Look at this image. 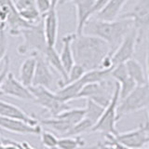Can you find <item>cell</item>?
<instances>
[{
  "label": "cell",
  "mask_w": 149,
  "mask_h": 149,
  "mask_svg": "<svg viewBox=\"0 0 149 149\" xmlns=\"http://www.w3.org/2000/svg\"><path fill=\"white\" fill-rule=\"evenodd\" d=\"M41 143L44 147L48 149H58L59 139L54 135V133L48 132V130H42L40 134Z\"/></svg>",
  "instance_id": "f546056e"
},
{
  "label": "cell",
  "mask_w": 149,
  "mask_h": 149,
  "mask_svg": "<svg viewBox=\"0 0 149 149\" xmlns=\"http://www.w3.org/2000/svg\"><path fill=\"white\" fill-rule=\"evenodd\" d=\"M37 59L35 53H31L28 58L22 62L20 71H19V79L27 87L33 85V80L36 74Z\"/></svg>",
  "instance_id": "7402d4cb"
},
{
  "label": "cell",
  "mask_w": 149,
  "mask_h": 149,
  "mask_svg": "<svg viewBox=\"0 0 149 149\" xmlns=\"http://www.w3.org/2000/svg\"><path fill=\"white\" fill-rule=\"evenodd\" d=\"M39 123L51 129L56 132L63 135V136H66L69 130L74 127L73 124H71L69 121L60 116H54L49 118L39 119Z\"/></svg>",
  "instance_id": "cb8c5ba5"
},
{
  "label": "cell",
  "mask_w": 149,
  "mask_h": 149,
  "mask_svg": "<svg viewBox=\"0 0 149 149\" xmlns=\"http://www.w3.org/2000/svg\"><path fill=\"white\" fill-rule=\"evenodd\" d=\"M120 101V85L116 81V88L114 95L110 104L105 107L104 114L98 122L93 126L91 132H100L104 136L107 135L118 134V130L116 128V124L118 121V106Z\"/></svg>",
  "instance_id": "277c9868"
},
{
  "label": "cell",
  "mask_w": 149,
  "mask_h": 149,
  "mask_svg": "<svg viewBox=\"0 0 149 149\" xmlns=\"http://www.w3.org/2000/svg\"><path fill=\"white\" fill-rule=\"evenodd\" d=\"M114 136V135H113ZM114 138L120 143L132 149H140L149 144V120L137 129L119 133Z\"/></svg>",
  "instance_id": "ba28073f"
},
{
  "label": "cell",
  "mask_w": 149,
  "mask_h": 149,
  "mask_svg": "<svg viewBox=\"0 0 149 149\" xmlns=\"http://www.w3.org/2000/svg\"><path fill=\"white\" fill-rule=\"evenodd\" d=\"M0 93L1 95L35 102V97L30 91V88L25 86L20 79H17L11 72L2 82H0Z\"/></svg>",
  "instance_id": "30bf717a"
},
{
  "label": "cell",
  "mask_w": 149,
  "mask_h": 149,
  "mask_svg": "<svg viewBox=\"0 0 149 149\" xmlns=\"http://www.w3.org/2000/svg\"><path fill=\"white\" fill-rule=\"evenodd\" d=\"M9 67H10V62H9V57L7 54L5 57L1 59V66H0V82H2L5 78L8 77L9 72Z\"/></svg>",
  "instance_id": "d6a6232c"
},
{
  "label": "cell",
  "mask_w": 149,
  "mask_h": 149,
  "mask_svg": "<svg viewBox=\"0 0 149 149\" xmlns=\"http://www.w3.org/2000/svg\"><path fill=\"white\" fill-rule=\"evenodd\" d=\"M97 0H74L73 1L77 9V34L82 35L87 22L93 17V8Z\"/></svg>",
  "instance_id": "9a60e30c"
},
{
  "label": "cell",
  "mask_w": 149,
  "mask_h": 149,
  "mask_svg": "<svg viewBox=\"0 0 149 149\" xmlns=\"http://www.w3.org/2000/svg\"><path fill=\"white\" fill-rule=\"evenodd\" d=\"M77 36V33H71V34L65 35L63 38V49L60 56L62 59L63 64L67 72L70 71V69L73 67V65L76 63L74 57V51H73V41Z\"/></svg>",
  "instance_id": "603a6c76"
},
{
  "label": "cell",
  "mask_w": 149,
  "mask_h": 149,
  "mask_svg": "<svg viewBox=\"0 0 149 149\" xmlns=\"http://www.w3.org/2000/svg\"><path fill=\"white\" fill-rule=\"evenodd\" d=\"M58 3H59V0H52V6L53 8H56L58 6Z\"/></svg>",
  "instance_id": "f35d334b"
},
{
  "label": "cell",
  "mask_w": 149,
  "mask_h": 149,
  "mask_svg": "<svg viewBox=\"0 0 149 149\" xmlns=\"http://www.w3.org/2000/svg\"><path fill=\"white\" fill-rule=\"evenodd\" d=\"M86 142L80 135L64 136L59 139L58 149H79L85 146Z\"/></svg>",
  "instance_id": "4316f807"
},
{
  "label": "cell",
  "mask_w": 149,
  "mask_h": 149,
  "mask_svg": "<svg viewBox=\"0 0 149 149\" xmlns=\"http://www.w3.org/2000/svg\"><path fill=\"white\" fill-rule=\"evenodd\" d=\"M133 22L130 19H122L116 21H102L92 17L84 27L83 34L95 36L108 43L111 52L118 48L130 29Z\"/></svg>",
  "instance_id": "7a4b0ae2"
},
{
  "label": "cell",
  "mask_w": 149,
  "mask_h": 149,
  "mask_svg": "<svg viewBox=\"0 0 149 149\" xmlns=\"http://www.w3.org/2000/svg\"><path fill=\"white\" fill-rule=\"evenodd\" d=\"M35 53L37 59L36 74L34 77L32 86H42L48 88H51L53 85L54 77L51 72L50 65L47 62L45 56L43 54L33 52Z\"/></svg>",
  "instance_id": "4fadbf2b"
},
{
  "label": "cell",
  "mask_w": 149,
  "mask_h": 149,
  "mask_svg": "<svg viewBox=\"0 0 149 149\" xmlns=\"http://www.w3.org/2000/svg\"><path fill=\"white\" fill-rule=\"evenodd\" d=\"M20 15L32 24L40 22L43 17L36 7V0H13Z\"/></svg>",
  "instance_id": "e0dca14e"
},
{
  "label": "cell",
  "mask_w": 149,
  "mask_h": 149,
  "mask_svg": "<svg viewBox=\"0 0 149 149\" xmlns=\"http://www.w3.org/2000/svg\"><path fill=\"white\" fill-rule=\"evenodd\" d=\"M44 56L47 60V62L49 63V64L50 65V66L53 69H55L56 71L61 74V77H62V79L58 82V86H59V88H61L62 86H63L67 81L68 72L65 70V68L63 66L60 54L57 52V50L55 49L54 47L49 46Z\"/></svg>",
  "instance_id": "44dd1931"
},
{
  "label": "cell",
  "mask_w": 149,
  "mask_h": 149,
  "mask_svg": "<svg viewBox=\"0 0 149 149\" xmlns=\"http://www.w3.org/2000/svg\"><path fill=\"white\" fill-rule=\"evenodd\" d=\"M125 64L126 67H127L130 77L136 82L137 85H143V84L147 83L146 74L144 73V70L142 66V64L137 60L132 58L129 60L128 62H126Z\"/></svg>",
  "instance_id": "d4e9b609"
},
{
  "label": "cell",
  "mask_w": 149,
  "mask_h": 149,
  "mask_svg": "<svg viewBox=\"0 0 149 149\" xmlns=\"http://www.w3.org/2000/svg\"><path fill=\"white\" fill-rule=\"evenodd\" d=\"M110 79V78H109ZM109 79H106L102 82L90 83L84 87L78 94V99H91L101 105L106 107L110 104L114 95L115 88H112V84Z\"/></svg>",
  "instance_id": "52a82bcc"
},
{
  "label": "cell",
  "mask_w": 149,
  "mask_h": 149,
  "mask_svg": "<svg viewBox=\"0 0 149 149\" xmlns=\"http://www.w3.org/2000/svg\"><path fill=\"white\" fill-rule=\"evenodd\" d=\"M111 77L120 85V100L127 97L137 86L136 82L130 77L125 63L116 65L111 72Z\"/></svg>",
  "instance_id": "5bb4252c"
},
{
  "label": "cell",
  "mask_w": 149,
  "mask_h": 149,
  "mask_svg": "<svg viewBox=\"0 0 149 149\" xmlns=\"http://www.w3.org/2000/svg\"><path fill=\"white\" fill-rule=\"evenodd\" d=\"M148 116H149V108H148Z\"/></svg>",
  "instance_id": "60d3db41"
},
{
  "label": "cell",
  "mask_w": 149,
  "mask_h": 149,
  "mask_svg": "<svg viewBox=\"0 0 149 149\" xmlns=\"http://www.w3.org/2000/svg\"><path fill=\"white\" fill-rule=\"evenodd\" d=\"M8 6H9V9H8V16L7 20L8 33L9 35H11L13 36H21V32L23 29L31 27L34 24L26 22L20 15L15 5H14L13 0H8Z\"/></svg>",
  "instance_id": "ac0fdd59"
},
{
  "label": "cell",
  "mask_w": 149,
  "mask_h": 149,
  "mask_svg": "<svg viewBox=\"0 0 149 149\" xmlns=\"http://www.w3.org/2000/svg\"><path fill=\"white\" fill-rule=\"evenodd\" d=\"M70 1H74V0H59L58 5H63L66 2H70Z\"/></svg>",
  "instance_id": "74e56055"
},
{
  "label": "cell",
  "mask_w": 149,
  "mask_h": 149,
  "mask_svg": "<svg viewBox=\"0 0 149 149\" xmlns=\"http://www.w3.org/2000/svg\"><path fill=\"white\" fill-rule=\"evenodd\" d=\"M132 149L128 146H124V144L120 143L114 138L113 135H107L105 136V141L104 142H99L96 143L94 146H92L91 149Z\"/></svg>",
  "instance_id": "f1b7e54d"
},
{
  "label": "cell",
  "mask_w": 149,
  "mask_h": 149,
  "mask_svg": "<svg viewBox=\"0 0 149 149\" xmlns=\"http://www.w3.org/2000/svg\"><path fill=\"white\" fill-rule=\"evenodd\" d=\"M1 149H19L15 144L13 143H1Z\"/></svg>",
  "instance_id": "8d00e7d4"
},
{
  "label": "cell",
  "mask_w": 149,
  "mask_h": 149,
  "mask_svg": "<svg viewBox=\"0 0 149 149\" xmlns=\"http://www.w3.org/2000/svg\"><path fill=\"white\" fill-rule=\"evenodd\" d=\"M140 43V39L138 36V33L134 26L130 29V31L125 36L123 41L118 46L113 53H112V60H113L114 66L125 63L129 60L132 59L135 53L136 45Z\"/></svg>",
  "instance_id": "8fae6325"
},
{
  "label": "cell",
  "mask_w": 149,
  "mask_h": 149,
  "mask_svg": "<svg viewBox=\"0 0 149 149\" xmlns=\"http://www.w3.org/2000/svg\"><path fill=\"white\" fill-rule=\"evenodd\" d=\"M21 36L23 37V43L17 48L19 54L24 55L28 52L30 54L33 52L45 54L49 45L45 36L43 20L31 27L23 29L21 32Z\"/></svg>",
  "instance_id": "3957f363"
},
{
  "label": "cell",
  "mask_w": 149,
  "mask_h": 149,
  "mask_svg": "<svg viewBox=\"0 0 149 149\" xmlns=\"http://www.w3.org/2000/svg\"><path fill=\"white\" fill-rule=\"evenodd\" d=\"M86 72H87V70L84 68L82 65L78 64V63H74L73 65V67L70 69V71L68 72V79L63 86L79 80V79L86 74ZM63 86H62V87H63Z\"/></svg>",
  "instance_id": "1f68e13d"
},
{
  "label": "cell",
  "mask_w": 149,
  "mask_h": 149,
  "mask_svg": "<svg viewBox=\"0 0 149 149\" xmlns=\"http://www.w3.org/2000/svg\"><path fill=\"white\" fill-rule=\"evenodd\" d=\"M29 88L35 97L36 104L43 107L52 116L70 108L67 102H63L57 93L52 92L50 88L42 86H31Z\"/></svg>",
  "instance_id": "8992f818"
},
{
  "label": "cell",
  "mask_w": 149,
  "mask_h": 149,
  "mask_svg": "<svg viewBox=\"0 0 149 149\" xmlns=\"http://www.w3.org/2000/svg\"><path fill=\"white\" fill-rule=\"evenodd\" d=\"M146 108H149V86L147 83L137 85L127 97L119 101L118 106V120L125 116Z\"/></svg>",
  "instance_id": "5b68a950"
},
{
  "label": "cell",
  "mask_w": 149,
  "mask_h": 149,
  "mask_svg": "<svg viewBox=\"0 0 149 149\" xmlns=\"http://www.w3.org/2000/svg\"><path fill=\"white\" fill-rule=\"evenodd\" d=\"M1 143H13L15 144V146L19 148V149H36L34 148L30 143H28L27 142L25 141H22V142H18V141H13L11 139H8V138H4L2 137L1 138Z\"/></svg>",
  "instance_id": "e575fe53"
},
{
  "label": "cell",
  "mask_w": 149,
  "mask_h": 149,
  "mask_svg": "<svg viewBox=\"0 0 149 149\" xmlns=\"http://www.w3.org/2000/svg\"><path fill=\"white\" fill-rule=\"evenodd\" d=\"M0 116H5V118L17 119L24 121L26 123H29L31 125H39V119L34 118L33 116L27 114L20 107L14 105L12 104H9L5 101L0 102Z\"/></svg>",
  "instance_id": "2e32d148"
},
{
  "label": "cell",
  "mask_w": 149,
  "mask_h": 149,
  "mask_svg": "<svg viewBox=\"0 0 149 149\" xmlns=\"http://www.w3.org/2000/svg\"><path fill=\"white\" fill-rule=\"evenodd\" d=\"M140 149H149V146H148V147L146 146V147H143V148H140Z\"/></svg>",
  "instance_id": "ab89813d"
},
{
  "label": "cell",
  "mask_w": 149,
  "mask_h": 149,
  "mask_svg": "<svg viewBox=\"0 0 149 149\" xmlns=\"http://www.w3.org/2000/svg\"><path fill=\"white\" fill-rule=\"evenodd\" d=\"M8 25L7 22H2L0 24V59L5 57L8 47Z\"/></svg>",
  "instance_id": "4dcf8cb0"
},
{
  "label": "cell",
  "mask_w": 149,
  "mask_h": 149,
  "mask_svg": "<svg viewBox=\"0 0 149 149\" xmlns=\"http://www.w3.org/2000/svg\"><path fill=\"white\" fill-rule=\"evenodd\" d=\"M104 149H108V148H104Z\"/></svg>",
  "instance_id": "b9f144b4"
},
{
  "label": "cell",
  "mask_w": 149,
  "mask_h": 149,
  "mask_svg": "<svg viewBox=\"0 0 149 149\" xmlns=\"http://www.w3.org/2000/svg\"><path fill=\"white\" fill-rule=\"evenodd\" d=\"M94 126L91 121L88 118H83L81 121H79L74 127L69 130L66 136H77V135H81L86 132H91L92 127Z\"/></svg>",
  "instance_id": "83f0119b"
},
{
  "label": "cell",
  "mask_w": 149,
  "mask_h": 149,
  "mask_svg": "<svg viewBox=\"0 0 149 149\" xmlns=\"http://www.w3.org/2000/svg\"><path fill=\"white\" fill-rule=\"evenodd\" d=\"M36 3L42 17H44L46 14L53 8L52 0H36Z\"/></svg>",
  "instance_id": "836d02e7"
},
{
  "label": "cell",
  "mask_w": 149,
  "mask_h": 149,
  "mask_svg": "<svg viewBox=\"0 0 149 149\" xmlns=\"http://www.w3.org/2000/svg\"><path fill=\"white\" fill-rule=\"evenodd\" d=\"M129 0H109L108 3L93 17L102 21L118 20L124 5Z\"/></svg>",
  "instance_id": "ffe728a7"
},
{
  "label": "cell",
  "mask_w": 149,
  "mask_h": 149,
  "mask_svg": "<svg viewBox=\"0 0 149 149\" xmlns=\"http://www.w3.org/2000/svg\"><path fill=\"white\" fill-rule=\"evenodd\" d=\"M85 110H86L85 118L90 119L95 125L98 122V120L101 118L102 114H104L105 107L91 99H86Z\"/></svg>",
  "instance_id": "484cf974"
},
{
  "label": "cell",
  "mask_w": 149,
  "mask_h": 149,
  "mask_svg": "<svg viewBox=\"0 0 149 149\" xmlns=\"http://www.w3.org/2000/svg\"><path fill=\"white\" fill-rule=\"evenodd\" d=\"M119 18L130 19L141 41L143 35L149 28V0H140L132 10L121 14Z\"/></svg>",
  "instance_id": "9c48e42d"
},
{
  "label": "cell",
  "mask_w": 149,
  "mask_h": 149,
  "mask_svg": "<svg viewBox=\"0 0 149 149\" xmlns=\"http://www.w3.org/2000/svg\"><path fill=\"white\" fill-rule=\"evenodd\" d=\"M44 31L46 39L49 47H55L58 37L59 29V18L56 11V8H52L43 17Z\"/></svg>",
  "instance_id": "d6986e66"
},
{
  "label": "cell",
  "mask_w": 149,
  "mask_h": 149,
  "mask_svg": "<svg viewBox=\"0 0 149 149\" xmlns=\"http://www.w3.org/2000/svg\"><path fill=\"white\" fill-rule=\"evenodd\" d=\"M73 51L76 63L82 65L87 71L100 68L104 59L112 54L107 42L86 34H77L73 41Z\"/></svg>",
  "instance_id": "6da1fadb"
},
{
  "label": "cell",
  "mask_w": 149,
  "mask_h": 149,
  "mask_svg": "<svg viewBox=\"0 0 149 149\" xmlns=\"http://www.w3.org/2000/svg\"><path fill=\"white\" fill-rule=\"evenodd\" d=\"M146 78H147V84L149 86V42H148L147 53H146Z\"/></svg>",
  "instance_id": "d590c367"
},
{
  "label": "cell",
  "mask_w": 149,
  "mask_h": 149,
  "mask_svg": "<svg viewBox=\"0 0 149 149\" xmlns=\"http://www.w3.org/2000/svg\"><path fill=\"white\" fill-rule=\"evenodd\" d=\"M0 126L2 130L21 135H40L43 130L41 128V124L34 126L24 121L5 118V116L0 118Z\"/></svg>",
  "instance_id": "7c38bea8"
}]
</instances>
